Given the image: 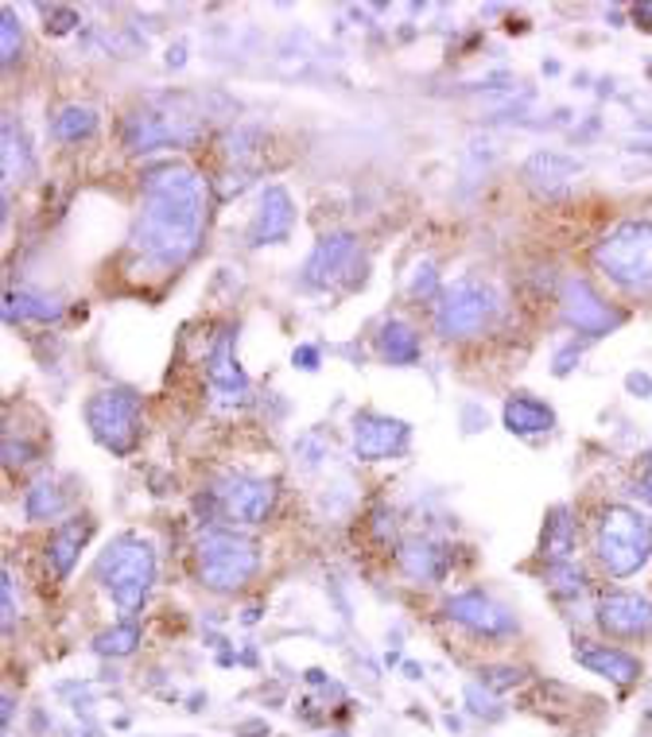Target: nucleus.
<instances>
[{
  "mask_svg": "<svg viewBox=\"0 0 652 737\" xmlns=\"http://www.w3.org/2000/svg\"><path fill=\"white\" fill-rule=\"evenodd\" d=\"M207 230V183L183 163H163L144 179L132 245L163 268L187 265Z\"/></svg>",
  "mask_w": 652,
  "mask_h": 737,
  "instance_id": "nucleus-1",
  "label": "nucleus"
},
{
  "mask_svg": "<svg viewBox=\"0 0 652 737\" xmlns=\"http://www.w3.org/2000/svg\"><path fill=\"white\" fill-rule=\"evenodd\" d=\"M97 578L125 609H140L155 583V555L137 536H120L97 559Z\"/></svg>",
  "mask_w": 652,
  "mask_h": 737,
  "instance_id": "nucleus-2",
  "label": "nucleus"
},
{
  "mask_svg": "<svg viewBox=\"0 0 652 737\" xmlns=\"http://www.w3.org/2000/svg\"><path fill=\"white\" fill-rule=\"evenodd\" d=\"M195 563H198V578L214 590H237L245 586L253 575H257L260 555L257 543L237 536V531H207L195 548Z\"/></svg>",
  "mask_w": 652,
  "mask_h": 737,
  "instance_id": "nucleus-3",
  "label": "nucleus"
},
{
  "mask_svg": "<svg viewBox=\"0 0 652 737\" xmlns=\"http://www.w3.org/2000/svg\"><path fill=\"white\" fill-rule=\"evenodd\" d=\"M652 551V528L633 508H609L598 528V559L609 575H633Z\"/></svg>",
  "mask_w": 652,
  "mask_h": 737,
  "instance_id": "nucleus-4",
  "label": "nucleus"
},
{
  "mask_svg": "<svg viewBox=\"0 0 652 737\" xmlns=\"http://www.w3.org/2000/svg\"><path fill=\"white\" fill-rule=\"evenodd\" d=\"M594 260L602 272L629 288H652V225L629 222L598 245Z\"/></svg>",
  "mask_w": 652,
  "mask_h": 737,
  "instance_id": "nucleus-5",
  "label": "nucleus"
},
{
  "mask_svg": "<svg viewBox=\"0 0 652 737\" xmlns=\"http://www.w3.org/2000/svg\"><path fill=\"white\" fill-rule=\"evenodd\" d=\"M493 311H498V303H493V292H489L486 283L455 280L443 295H439L435 330L443 338H470L493 318Z\"/></svg>",
  "mask_w": 652,
  "mask_h": 737,
  "instance_id": "nucleus-6",
  "label": "nucleus"
},
{
  "mask_svg": "<svg viewBox=\"0 0 652 737\" xmlns=\"http://www.w3.org/2000/svg\"><path fill=\"white\" fill-rule=\"evenodd\" d=\"M94 435L109 446L113 455H129L140 438V400L129 388H109L97 393L86 408Z\"/></svg>",
  "mask_w": 652,
  "mask_h": 737,
  "instance_id": "nucleus-7",
  "label": "nucleus"
},
{
  "mask_svg": "<svg viewBox=\"0 0 652 737\" xmlns=\"http://www.w3.org/2000/svg\"><path fill=\"white\" fill-rule=\"evenodd\" d=\"M198 129L190 117H175V113H137L125 129V144L132 152H152V148H167V144H187L195 140Z\"/></svg>",
  "mask_w": 652,
  "mask_h": 737,
  "instance_id": "nucleus-8",
  "label": "nucleus"
},
{
  "mask_svg": "<svg viewBox=\"0 0 652 737\" xmlns=\"http://www.w3.org/2000/svg\"><path fill=\"white\" fill-rule=\"evenodd\" d=\"M218 501H222L225 516L230 520H241V524H260L268 520V513H272L276 505V489L272 481H260V478H225L222 486H218Z\"/></svg>",
  "mask_w": 652,
  "mask_h": 737,
  "instance_id": "nucleus-9",
  "label": "nucleus"
},
{
  "mask_svg": "<svg viewBox=\"0 0 652 737\" xmlns=\"http://www.w3.org/2000/svg\"><path fill=\"white\" fill-rule=\"evenodd\" d=\"M408 443V428L400 420H388V416H358L353 420V455L365 458V463H381V458H393L404 451Z\"/></svg>",
  "mask_w": 652,
  "mask_h": 737,
  "instance_id": "nucleus-10",
  "label": "nucleus"
},
{
  "mask_svg": "<svg viewBox=\"0 0 652 737\" xmlns=\"http://www.w3.org/2000/svg\"><path fill=\"white\" fill-rule=\"evenodd\" d=\"M446 613H451L458 625L474 629V633L481 636H505L516 629L513 613H509L505 606H498L493 598H486V594H458V598H451Z\"/></svg>",
  "mask_w": 652,
  "mask_h": 737,
  "instance_id": "nucleus-11",
  "label": "nucleus"
},
{
  "mask_svg": "<svg viewBox=\"0 0 652 737\" xmlns=\"http://www.w3.org/2000/svg\"><path fill=\"white\" fill-rule=\"evenodd\" d=\"M295 225V207H292V195L283 187H268L265 198H260V210H257V222L249 230L253 245H272V241H283L292 233Z\"/></svg>",
  "mask_w": 652,
  "mask_h": 737,
  "instance_id": "nucleus-12",
  "label": "nucleus"
},
{
  "mask_svg": "<svg viewBox=\"0 0 652 737\" xmlns=\"http://www.w3.org/2000/svg\"><path fill=\"white\" fill-rule=\"evenodd\" d=\"M602 625H606V633L641 636L652 629V606L633 598V594H614V598L602 601Z\"/></svg>",
  "mask_w": 652,
  "mask_h": 737,
  "instance_id": "nucleus-13",
  "label": "nucleus"
},
{
  "mask_svg": "<svg viewBox=\"0 0 652 737\" xmlns=\"http://www.w3.org/2000/svg\"><path fill=\"white\" fill-rule=\"evenodd\" d=\"M563 307H567V318H571V326H579V330H586V335H598V330L614 326V315H609V307L591 292V288H586L583 280H571L563 288Z\"/></svg>",
  "mask_w": 652,
  "mask_h": 737,
  "instance_id": "nucleus-14",
  "label": "nucleus"
},
{
  "mask_svg": "<svg viewBox=\"0 0 652 737\" xmlns=\"http://www.w3.org/2000/svg\"><path fill=\"white\" fill-rule=\"evenodd\" d=\"M350 257H353V237H346V233H338V237H323L318 241V249L311 253V260H307V280L315 283V288L335 283L338 276H342V268Z\"/></svg>",
  "mask_w": 652,
  "mask_h": 737,
  "instance_id": "nucleus-15",
  "label": "nucleus"
},
{
  "mask_svg": "<svg viewBox=\"0 0 652 737\" xmlns=\"http://www.w3.org/2000/svg\"><path fill=\"white\" fill-rule=\"evenodd\" d=\"M207 373H210V385H214L218 393H225V400H241V396H245V373H241L237 361H233L230 335L218 338L214 353L207 358Z\"/></svg>",
  "mask_w": 652,
  "mask_h": 737,
  "instance_id": "nucleus-16",
  "label": "nucleus"
},
{
  "mask_svg": "<svg viewBox=\"0 0 652 737\" xmlns=\"http://www.w3.org/2000/svg\"><path fill=\"white\" fill-rule=\"evenodd\" d=\"M579 175V163H571L567 155H556V152H540L528 160V167H524V179L533 183L536 190H548V195H556V190H563L567 183Z\"/></svg>",
  "mask_w": 652,
  "mask_h": 737,
  "instance_id": "nucleus-17",
  "label": "nucleus"
},
{
  "mask_svg": "<svg viewBox=\"0 0 652 737\" xmlns=\"http://www.w3.org/2000/svg\"><path fill=\"white\" fill-rule=\"evenodd\" d=\"M579 664L606 679H618V683H633L637 679V660L626 656V652L609 648V644H598V648H583L579 652Z\"/></svg>",
  "mask_w": 652,
  "mask_h": 737,
  "instance_id": "nucleus-18",
  "label": "nucleus"
},
{
  "mask_svg": "<svg viewBox=\"0 0 652 737\" xmlns=\"http://www.w3.org/2000/svg\"><path fill=\"white\" fill-rule=\"evenodd\" d=\"M400 563L412 578L435 583V578H443V571H446V551L431 540H412L408 548L400 551Z\"/></svg>",
  "mask_w": 652,
  "mask_h": 737,
  "instance_id": "nucleus-19",
  "label": "nucleus"
},
{
  "mask_svg": "<svg viewBox=\"0 0 652 737\" xmlns=\"http://www.w3.org/2000/svg\"><path fill=\"white\" fill-rule=\"evenodd\" d=\"M377 346L393 365H412V361L420 358V335H416L408 323H400V318H393V323L381 326Z\"/></svg>",
  "mask_w": 652,
  "mask_h": 737,
  "instance_id": "nucleus-20",
  "label": "nucleus"
},
{
  "mask_svg": "<svg viewBox=\"0 0 652 737\" xmlns=\"http://www.w3.org/2000/svg\"><path fill=\"white\" fill-rule=\"evenodd\" d=\"M86 536H90V524H82V520H70L55 531L51 536L55 575H70V566H74V559H78V551H82V540H86Z\"/></svg>",
  "mask_w": 652,
  "mask_h": 737,
  "instance_id": "nucleus-21",
  "label": "nucleus"
},
{
  "mask_svg": "<svg viewBox=\"0 0 652 737\" xmlns=\"http://www.w3.org/2000/svg\"><path fill=\"white\" fill-rule=\"evenodd\" d=\"M505 428L516 431V435H536V431L551 428V412L544 408V403L516 396V400L505 403Z\"/></svg>",
  "mask_w": 652,
  "mask_h": 737,
  "instance_id": "nucleus-22",
  "label": "nucleus"
},
{
  "mask_svg": "<svg viewBox=\"0 0 652 737\" xmlns=\"http://www.w3.org/2000/svg\"><path fill=\"white\" fill-rule=\"evenodd\" d=\"M97 129V113L90 105H67V109L55 117V137L74 144V140H86L90 132Z\"/></svg>",
  "mask_w": 652,
  "mask_h": 737,
  "instance_id": "nucleus-23",
  "label": "nucleus"
},
{
  "mask_svg": "<svg viewBox=\"0 0 652 737\" xmlns=\"http://www.w3.org/2000/svg\"><path fill=\"white\" fill-rule=\"evenodd\" d=\"M24 508L32 520H51V516L62 513V493L55 489V481H35V486L27 489Z\"/></svg>",
  "mask_w": 652,
  "mask_h": 737,
  "instance_id": "nucleus-24",
  "label": "nucleus"
},
{
  "mask_svg": "<svg viewBox=\"0 0 652 737\" xmlns=\"http://www.w3.org/2000/svg\"><path fill=\"white\" fill-rule=\"evenodd\" d=\"M16 311H20V318H55L59 315V300H47V295H32V292H12L9 295V318H16Z\"/></svg>",
  "mask_w": 652,
  "mask_h": 737,
  "instance_id": "nucleus-25",
  "label": "nucleus"
},
{
  "mask_svg": "<svg viewBox=\"0 0 652 737\" xmlns=\"http://www.w3.org/2000/svg\"><path fill=\"white\" fill-rule=\"evenodd\" d=\"M571 551H575L571 520H567V513H556V520H551V528H548V555L556 559V563H567V559H571Z\"/></svg>",
  "mask_w": 652,
  "mask_h": 737,
  "instance_id": "nucleus-26",
  "label": "nucleus"
},
{
  "mask_svg": "<svg viewBox=\"0 0 652 737\" xmlns=\"http://www.w3.org/2000/svg\"><path fill=\"white\" fill-rule=\"evenodd\" d=\"M137 644H140L137 625H120V629H113V633L97 636V652H105V656H129Z\"/></svg>",
  "mask_w": 652,
  "mask_h": 737,
  "instance_id": "nucleus-27",
  "label": "nucleus"
},
{
  "mask_svg": "<svg viewBox=\"0 0 652 737\" xmlns=\"http://www.w3.org/2000/svg\"><path fill=\"white\" fill-rule=\"evenodd\" d=\"M551 586H556L559 594H575V590H583V575H579L575 566L556 563L551 566Z\"/></svg>",
  "mask_w": 652,
  "mask_h": 737,
  "instance_id": "nucleus-28",
  "label": "nucleus"
},
{
  "mask_svg": "<svg viewBox=\"0 0 652 737\" xmlns=\"http://www.w3.org/2000/svg\"><path fill=\"white\" fill-rule=\"evenodd\" d=\"M0 32H4V62H12L20 55V32H16V16H12L9 9H4V24H0Z\"/></svg>",
  "mask_w": 652,
  "mask_h": 737,
  "instance_id": "nucleus-29",
  "label": "nucleus"
},
{
  "mask_svg": "<svg viewBox=\"0 0 652 737\" xmlns=\"http://www.w3.org/2000/svg\"><path fill=\"white\" fill-rule=\"evenodd\" d=\"M16 621V590H12V571H4V629Z\"/></svg>",
  "mask_w": 652,
  "mask_h": 737,
  "instance_id": "nucleus-30",
  "label": "nucleus"
},
{
  "mask_svg": "<svg viewBox=\"0 0 652 737\" xmlns=\"http://www.w3.org/2000/svg\"><path fill=\"white\" fill-rule=\"evenodd\" d=\"M516 679H521V671H513V668H498V671H486V683H489V687H513Z\"/></svg>",
  "mask_w": 652,
  "mask_h": 737,
  "instance_id": "nucleus-31",
  "label": "nucleus"
},
{
  "mask_svg": "<svg viewBox=\"0 0 652 737\" xmlns=\"http://www.w3.org/2000/svg\"><path fill=\"white\" fill-rule=\"evenodd\" d=\"M295 361H303V368H315V350H307V346H303V350H295Z\"/></svg>",
  "mask_w": 652,
  "mask_h": 737,
  "instance_id": "nucleus-32",
  "label": "nucleus"
},
{
  "mask_svg": "<svg viewBox=\"0 0 652 737\" xmlns=\"http://www.w3.org/2000/svg\"><path fill=\"white\" fill-rule=\"evenodd\" d=\"M644 489H649V498H652V466H649V478H644Z\"/></svg>",
  "mask_w": 652,
  "mask_h": 737,
  "instance_id": "nucleus-33",
  "label": "nucleus"
}]
</instances>
